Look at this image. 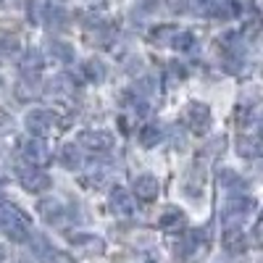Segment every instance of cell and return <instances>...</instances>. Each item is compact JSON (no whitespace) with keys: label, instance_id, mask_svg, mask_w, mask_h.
<instances>
[{"label":"cell","instance_id":"cell-11","mask_svg":"<svg viewBox=\"0 0 263 263\" xmlns=\"http://www.w3.org/2000/svg\"><path fill=\"white\" fill-rule=\"evenodd\" d=\"M108 205H111V211H114L116 216H132V211H135L132 195H129L124 187L111 190V195H108Z\"/></svg>","mask_w":263,"mask_h":263},{"label":"cell","instance_id":"cell-32","mask_svg":"<svg viewBox=\"0 0 263 263\" xmlns=\"http://www.w3.org/2000/svg\"><path fill=\"white\" fill-rule=\"evenodd\" d=\"M147 263H153V260H147Z\"/></svg>","mask_w":263,"mask_h":263},{"label":"cell","instance_id":"cell-25","mask_svg":"<svg viewBox=\"0 0 263 263\" xmlns=\"http://www.w3.org/2000/svg\"><path fill=\"white\" fill-rule=\"evenodd\" d=\"M84 74L90 77L92 82H103V79H105V71H103V66H100L98 61H87V63H84Z\"/></svg>","mask_w":263,"mask_h":263},{"label":"cell","instance_id":"cell-7","mask_svg":"<svg viewBox=\"0 0 263 263\" xmlns=\"http://www.w3.org/2000/svg\"><path fill=\"white\" fill-rule=\"evenodd\" d=\"M79 147H87V150H95V153H105L114 147V135L111 132H103V129H84L79 132Z\"/></svg>","mask_w":263,"mask_h":263},{"label":"cell","instance_id":"cell-2","mask_svg":"<svg viewBox=\"0 0 263 263\" xmlns=\"http://www.w3.org/2000/svg\"><path fill=\"white\" fill-rule=\"evenodd\" d=\"M255 208V200L248 195H229L227 203L221 208V218H224V227L227 229H237V224L242 221V218H248Z\"/></svg>","mask_w":263,"mask_h":263},{"label":"cell","instance_id":"cell-1","mask_svg":"<svg viewBox=\"0 0 263 263\" xmlns=\"http://www.w3.org/2000/svg\"><path fill=\"white\" fill-rule=\"evenodd\" d=\"M0 232L8 239H13V242H27L32 237L29 234V218L13 203H0Z\"/></svg>","mask_w":263,"mask_h":263},{"label":"cell","instance_id":"cell-9","mask_svg":"<svg viewBox=\"0 0 263 263\" xmlns=\"http://www.w3.org/2000/svg\"><path fill=\"white\" fill-rule=\"evenodd\" d=\"M37 213H40V218H42L45 224L58 227V224H63L66 208H63V203L58 200V197H45V200L37 203Z\"/></svg>","mask_w":263,"mask_h":263},{"label":"cell","instance_id":"cell-13","mask_svg":"<svg viewBox=\"0 0 263 263\" xmlns=\"http://www.w3.org/2000/svg\"><path fill=\"white\" fill-rule=\"evenodd\" d=\"M27 16L32 24H48L53 16V6L50 0H29L27 3Z\"/></svg>","mask_w":263,"mask_h":263},{"label":"cell","instance_id":"cell-31","mask_svg":"<svg viewBox=\"0 0 263 263\" xmlns=\"http://www.w3.org/2000/svg\"><path fill=\"white\" fill-rule=\"evenodd\" d=\"M90 3H100V0H90Z\"/></svg>","mask_w":263,"mask_h":263},{"label":"cell","instance_id":"cell-10","mask_svg":"<svg viewBox=\"0 0 263 263\" xmlns=\"http://www.w3.org/2000/svg\"><path fill=\"white\" fill-rule=\"evenodd\" d=\"M158 190H161V184H158V179L153 177V174H142V177L135 179V195L140 197V200H145V203L156 200Z\"/></svg>","mask_w":263,"mask_h":263},{"label":"cell","instance_id":"cell-20","mask_svg":"<svg viewBox=\"0 0 263 263\" xmlns=\"http://www.w3.org/2000/svg\"><path fill=\"white\" fill-rule=\"evenodd\" d=\"M179 29L177 27H171V24H163V27H156L150 32V42H156V45H166L171 48V42H174V34H177Z\"/></svg>","mask_w":263,"mask_h":263},{"label":"cell","instance_id":"cell-5","mask_svg":"<svg viewBox=\"0 0 263 263\" xmlns=\"http://www.w3.org/2000/svg\"><path fill=\"white\" fill-rule=\"evenodd\" d=\"M16 177H18L21 187H24L27 192L40 195V192L50 190V177H48V174L42 171V168H34V166H21V168L16 171Z\"/></svg>","mask_w":263,"mask_h":263},{"label":"cell","instance_id":"cell-4","mask_svg":"<svg viewBox=\"0 0 263 263\" xmlns=\"http://www.w3.org/2000/svg\"><path fill=\"white\" fill-rule=\"evenodd\" d=\"M21 156H24V161L29 166H34V168H42V166H48L53 161L50 147H48V142L42 137H29L24 145H21Z\"/></svg>","mask_w":263,"mask_h":263},{"label":"cell","instance_id":"cell-26","mask_svg":"<svg viewBox=\"0 0 263 263\" xmlns=\"http://www.w3.org/2000/svg\"><path fill=\"white\" fill-rule=\"evenodd\" d=\"M213 3L216 0H192V6L197 13H213Z\"/></svg>","mask_w":263,"mask_h":263},{"label":"cell","instance_id":"cell-12","mask_svg":"<svg viewBox=\"0 0 263 263\" xmlns=\"http://www.w3.org/2000/svg\"><path fill=\"white\" fill-rule=\"evenodd\" d=\"M69 242L79 250V253H103L105 242L98 237V234H90V232H82V234H71Z\"/></svg>","mask_w":263,"mask_h":263},{"label":"cell","instance_id":"cell-3","mask_svg":"<svg viewBox=\"0 0 263 263\" xmlns=\"http://www.w3.org/2000/svg\"><path fill=\"white\" fill-rule=\"evenodd\" d=\"M184 124L190 132H195V135H205V132L211 129V108L200 100H192L184 105Z\"/></svg>","mask_w":263,"mask_h":263},{"label":"cell","instance_id":"cell-21","mask_svg":"<svg viewBox=\"0 0 263 263\" xmlns=\"http://www.w3.org/2000/svg\"><path fill=\"white\" fill-rule=\"evenodd\" d=\"M48 53H50L58 63H71V61H74V48L69 45V42H50Z\"/></svg>","mask_w":263,"mask_h":263},{"label":"cell","instance_id":"cell-30","mask_svg":"<svg viewBox=\"0 0 263 263\" xmlns=\"http://www.w3.org/2000/svg\"><path fill=\"white\" fill-rule=\"evenodd\" d=\"M0 260H6V248L0 245Z\"/></svg>","mask_w":263,"mask_h":263},{"label":"cell","instance_id":"cell-16","mask_svg":"<svg viewBox=\"0 0 263 263\" xmlns=\"http://www.w3.org/2000/svg\"><path fill=\"white\" fill-rule=\"evenodd\" d=\"M40 69H42V58L37 50H29L24 55V61H21V77H27V79H37L40 77Z\"/></svg>","mask_w":263,"mask_h":263},{"label":"cell","instance_id":"cell-23","mask_svg":"<svg viewBox=\"0 0 263 263\" xmlns=\"http://www.w3.org/2000/svg\"><path fill=\"white\" fill-rule=\"evenodd\" d=\"M161 140H163V132L158 126H142V132H140V145L142 147H156Z\"/></svg>","mask_w":263,"mask_h":263},{"label":"cell","instance_id":"cell-29","mask_svg":"<svg viewBox=\"0 0 263 263\" xmlns=\"http://www.w3.org/2000/svg\"><path fill=\"white\" fill-rule=\"evenodd\" d=\"M232 6L237 13H242V11H253V0H232Z\"/></svg>","mask_w":263,"mask_h":263},{"label":"cell","instance_id":"cell-28","mask_svg":"<svg viewBox=\"0 0 263 263\" xmlns=\"http://www.w3.org/2000/svg\"><path fill=\"white\" fill-rule=\"evenodd\" d=\"M260 27H263V24H260V18H258V16H255V18H250V24H245V37H248V40H250V37H255V34L260 32Z\"/></svg>","mask_w":263,"mask_h":263},{"label":"cell","instance_id":"cell-17","mask_svg":"<svg viewBox=\"0 0 263 263\" xmlns=\"http://www.w3.org/2000/svg\"><path fill=\"white\" fill-rule=\"evenodd\" d=\"M58 161H61V166H63V168L77 171V168H79V163H82L79 145H63V147H61V153H58Z\"/></svg>","mask_w":263,"mask_h":263},{"label":"cell","instance_id":"cell-6","mask_svg":"<svg viewBox=\"0 0 263 263\" xmlns=\"http://www.w3.org/2000/svg\"><path fill=\"white\" fill-rule=\"evenodd\" d=\"M24 126H27V132H32V137H45L55 126V114L48 111V108H34V111L27 114Z\"/></svg>","mask_w":263,"mask_h":263},{"label":"cell","instance_id":"cell-27","mask_svg":"<svg viewBox=\"0 0 263 263\" xmlns=\"http://www.w3.org/2000/svg\"><path fill=\"white\" fill-rule=\"evenodd\" d=\"M13 129V119H11V114H6L3 108H0V135H6V132H11Z\"/></svg>","mask_w":263,"mask_h":263},{"label":"cell","instance_id":"cell-8","mask_svg":"<svg viewBox=\"0 0 263 263\" xmlns=\"http://www.w3.org/2000/svg\"><path fill=\"white\" fill-rule=\"evenodd\" d=\"M74 92H77V82L69 74H58L45 84V95L53 100H69V98H74Z\"/></svg>","mask_w":263,"mask_h":263},{"label":"cell","instance_id":"cell-24","mask_svg":"<svg viewBox=\"0 0 263 263\" xmlns=\"http://www.w3.org/2000/svg\"><path fill=\"white\" fill-rule=\"evenodd\" d=\"M16 50H18V37L16 34H0V53L11 55Z\"/></svg>","mask_w":263,"mask_h":263},{"label":"cell","instance_id":"cell-14","mask_svg":"<svg viewBox=\"0 0 263 263\" xmlns=\"http://www.w3.org/2000/svg\"><path fill=\"white\" fill-rule=\"evenodd\" d=\"M158 227L166 229V232H177V229H182V227H184V211L177 208V205L163 208V213H161V218H158Z\"/></svg>","mask_w":263,"mask_h":263},{"label":"cell","instance_id":"cell-19","mask_svg":"<svg viewBox=\"0 0 263 263\" xmlns=\"http://www.w3.org/2000/svg\"><path fill=\"white\" fill-rule=\"evenodd\" d=\"M245 245H248V237L239 229H227L224 232V248H227V253H242Z\"/></svg>","mask_w":263,"mask_h":263},{"label":"cell","instance_id":"cell-22","mask_svg":"<svg viewBox=\"0 0 263 263\" xmlns=\"http://www.w3.org/2000/svg\"><path fill=\"white\" fill-rule=\"evenodd\" d=\"M171 48H174V50H179V53H190V50H195V34H192V32L179 29L177 34H174Z\"/></svg>","mask_w":263,"mask_h":263},{"label":"cell","instance_id":"cell-18","mask_svg":"<svg viewBox=\"0 0 263 263\" xmlns=\"http://www.w3.org/2000/svg\"><path fill=\"white\" fill-rule=\"evenodd\" d=\"M237 153L242 158H258L263 153V142L255 140V137H239L237 140Z\"/></svg>","mask_w":263,"mask_h":263},{"label":"cell","instance_id":"cell-15","mask_svg":"<svg viewBox=\"0 0 263 263\" xmlns=\"http://www.w3.org/2000/svg\"><path fill=\"white\" fill-rule=\"evenodd\" d=\"M218 184H221L224 190H229V192H237V195L242 190H248V182L232 168H224L221 174H218Z\"/></svg>","mask_w":263,"mask_h":263}]
</instances>
